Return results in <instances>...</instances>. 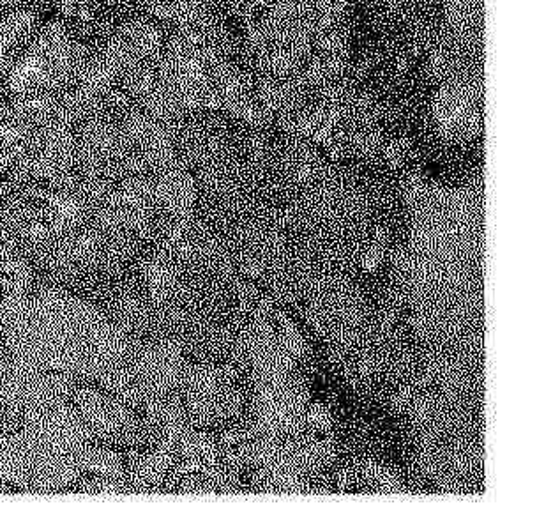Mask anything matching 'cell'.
Returning a JSON list of instances; mask_svg holds the SVG:
<instances>
[{
	"label": "cell",
	"mask_w": 537,
	"mask_h": 520,
	"mask_svg": "<svg viewBox=\"0 0 537 520\" xmlns=\"http://www.w3.org/2000/svg\"><path fill=\"white\" fill-rule=\"evenodd\" d=\"M152 186L158 207L165 215L172 218L193 215V207L197 202V184L179 165L158 172Z\"/></svg>",
	"instance_id": "obj_7"
},
{
	"label": "cell",
	"mask_w": 537,
	"mask_h": 520,
	"mask_svg": "<svg viewBox=\"0 0 537 520\" xmlns=\"http://www.w3.org/2000/svg\"><path fill=\"white\" fill-rule=\"evenodd\" d=\"M274 0H232L234 8L243 15H258L273 4Z\"/></svg>",
	"instance_id": "obj_14"
},
{
	"label": "cell",
	"mask_w": 537,
	"mask_h": 520,
	"mask_svg": "<svg viewBox=\"0 0 537 520\" xmlns=\"http://www.w3.org/2000/svg\"><path fill=\"white\" fill-rule=\"evenodd\" d=\"M147 6L159 18L184 25L204 20L205 0H147Z\"/></svg>",
	"instance_id": "obj_11"
},
{
	"label": "cell",
	"mask_w": 537,
	"mask_h": 520,
	"mask_svg": "<svg viewBox=\"0 0 537 520\" xmlns=\"http://www.w3.org/2000/svg\"><path fill=\"white\" fill-rule=\"evenodd\" d=\"M290 450L294 455L295 464L306 473H317L320 469L329 466L334 459V444L327 439H318V437L299 432L295 436H288Z\"/></svg>",
	"instance_id": "obj_10"
},
{
	"label": "cell",
	"mask_w": 537,
	"mask_h": 520,
	"mask_svg": "<svg viewBox=\"0 0 537 520\" xmlns=\"http://www.w3.org/2000/svg\"><path fill=\"white\" fill-rule=\"evenodd\" d=\"M159 43H161V38L154 25L133 22L121 32V36L108 55L119 68H122V66L138 64L152 57L158 52Z\"/></svg>",
	"instance_id": "obj_9"
},
{
	"label": "cell",
	"mask_w": 537,
	"mask_h": 520,
	"mask_svg": "<svg viewBox=\"0 0 537 520\" xmlns=\"http://www.w3.org/2000/svg\"><path fill=\"white\" fill-rule=\"evenodd\" d=\"M250 421L265 436H295L308 427V391L303 381L288 374L250 381Z\"/></svg>",
	"instance_id": "obj_4"
},
{
	"label": "cell",
	"mask_w": 537,
	"mask_h": 520,
	"mask_svg": "<svg viewBox=\"0 0 537 520\" xmlns=\"http://www.w3.org/2000/svg\"><path fill=\"white\" fill-rule=\"evenodd\" d=\"M0 344L34 367L94 383L133 340L96 303L62 287H41L2 301Z\"/></svg>",
	"instance_id": "obj_1"
},
{
	"label": "cell",
	"mask_w": 537,
	"mask_h": 520,
	"mask_svg": "<svg viewBox=\"0 0 537 520\" xmlns=\"http://www.w3.org/2000/svg\"><path fill=\"white\" fill-rule=\"evenodd\" d=\"M276 170L288 190L299 195L317 183L326 172V161L301 138L292 137L287 144L278 146L276 151Z\"/></svg>",
	"instance_id": "obj_6"
},
{
	"label": "cell",
	"mask_w": 537,
	"mask_h": 520,
	"mask_svg": "<svg viewBox=\"0 0 537 520\" xmlns=\"http://www.w3.org/2000/svg\"><path fill=\"white\" fill-rule=\"evenodd\" d=\"M177 393L193 427L232 425L250 411V381L232 363L190 361Z\"/></svg>",
	"instance_id": "obj_2"
},
{
	"label": "cell",
	"mask_w": 537,
	"mask_h": 520,
	"mask_svg": "<svg viewBox=\"0 0 537 520\" xmlns=\"http://www.w3.org/2000/svg\"><path fill=\"white\" fill-rule=\"evenodd\" d=\"M304 315L331 344L352 337L366 322L363 294L347 273H324L303 299Z\"/></svg>",
	"instance_id": "obj_3"
},
{
	"label": "cell",
	"mask_w": 537,
	"mask_h": 520,
	"mask_svg": "<svg viewBox=\"0 0 537 520\" xmlns=\"http://www.w3.org/2000/svg\"><path fill=\"white\" fill-rule=\"evenodd\" d=\"M276 328H278V337H280L285 351L292 358H303L304 354H306V342L301 337L299 329L295 328L294 322L287 319L280 312H276Z\"/></svg>",
	"instance_id": "obj_12"
},
{
	"label": "cell",
	"mask_w": 537,
	"mask_h": 520,
	"mask_svg": "<svg viewBox=\"0 0 537 520\" xmlns=\"http://www.w3.org/2000/svg\"><path fill=\"white\" fill-rule=\"evenodd\" d=\"M306 85L297 73L292 75H264L258 82L255 94L258 103L267 115L271 117H287L297 108L304 105L306 98Z\"/></svg>",
	"instance_id": "obj_8"
},
{
	"label": "cell",
	"mask_w": 537,
	"mask_h": 520,
	"mask_svg": "<svg viewBox=\"0 0 537 520\" xmlns=\"http://www.w3.org/2000/svg\"><path fill=\"white\" fill-rule=\"evenodd\" d=\"M435 119L449 137L474 135L481 128V94L474 85H447L435 100Z\"/></svg>",
	"instance_id": "obj_5"
},
{
	"label": "cell",
	"mask_w": 537,
	"mask_h": 520,
	"mask_svg": "<svg viewBox=\"0 0 537 520\" xmlns=\"http://www.w3.org/2000/svg\"><path fill=\"white\" fill-rule=\"evenodd\" d=\"M306 423L315 430H327L331 427V414L326 407L315 404L306 413Z\"/></svg>",
	"instance_id": "obj_13"
}]
</instances>
